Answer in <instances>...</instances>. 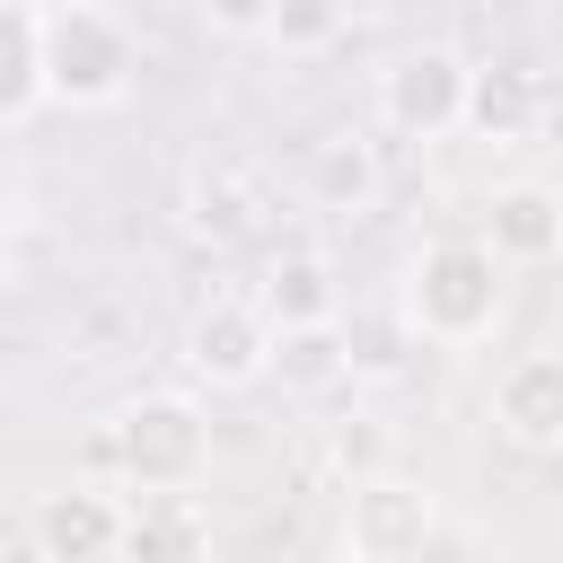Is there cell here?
Listing matches in <instances>:
<instances>
[{"mask_svg":"<svg viewBox=\"0 0 563 563\" xmlns=\"http://www.w3.org/2000/svg\"><path fill=\"white\" fill-rule=\"evenodd\" d=\"M132 70H141V44L114 9L97 0H53L35 9V79L53 106L70 114H97V106H123L132 97Z\"/></svg>","mask_w":563,"mask_h":563,"instance_id":"6da1fadb","label":"cell"},{"mask_svg":"<svg viewBox=\"0 0 563 563\" xmlns=\"http://www.w3.org/2000/svg\"><path fill=\"white\" fill-rule=\"evenodd\" d=\"M501 255L484 246V238H431L413 264H405V325L422 334V343H449V352H466V343H484L493 325H501Z\"/></svg>","mask_w":563,"mask_h":563,"instance_id":"7a4b0ae2","label":"cell"},{"mask_svg":"<svg viewBox=\"0 0 563 563\" xmlns=\"http://www.w3.org/2000/svg\"><path fill=\"white\" fill-rule=\"evenodd\" d=\"M106 431H114V475L132 493H185L211 466V413L194 396H141Z\"/></svg>","mask_w":563,"mask_h":563,"instance_id":"3957f363","label":"cell"},{"mask_svg":"<svg viewBox=\"0 0 563 563\" xmlns=\"http://www.w3.org/2000/svg\"><path fill=\"white\" fill-rule=\"evenodd\" d=\"M466 88H475V62L457 44H413L378 70V123L396 141H449L466 132Z\"/></svg>","mask_w":563,"mask_h":563,"instance_id":"277c9868","label":"cell"},{"mask_svg":"<svg viewBox=\"0 0 563 563\" xmlns=\"http://www.w3.org/2000/svg\"><path fill=\"white\" fill-rule=\"evenodd\" d=\"M431 528H440L431 484H405V475H387V466L361 475L352 501H343V554H352V563H405V554L431 545Z\"/></svg>","mask_w":563,"mask_h":563,"instance_id":"5b68a950","label":"cell"},{"mask_svg":"<svg viewBox=\"0 0 563 563\" xmlns=\"http://www.w3.org/2000/svg\"><path fill=\"white\" fill-rule=\"evenodd\" d=\"M202 387H255V378H273V317H264V299H211V308H194V325H185V352H176Z\"/></svg>","mask_w":563,"mask_h":563,"instance_id":"8992f818","label":"cell"},{"mask_svg":"<svg viewBox=\"0 0 563 563\" xmlns=\"http://www.w3.org/2000/svg\"><path fill=\"white\" fill-rule=\"evenodd\" d=\"M26 537H35L44 554H62V563H97V554H123V545H132V519H123L114 493L70 484V493H44V501H35Z\"/></svg>","mask_w":563,"mask_h":563,"instance_id":"52a82bcc","label":"cell"},{"mask_svg":"<svg viewBox=\"0 0 563 563\" xmlns=\"http://www.w3.org/2000/svg\"><path fill=\"white\" fill-rule=\"evenodd\" d=\"M493 422L510 449H563V352H519L493 378Z\"/></svg>","mask_w":563,"mask_h":563,"instance_id":"ba28073f","label":"cell"},{"mask_svg":"<svg viewBox=\"0 0 563 563\" xmlns=\"http://www.w3.org/2000/svg\"><path fill=\"white\" fill-rule=\"evenodd\" d=\"M255 211H264V176L246 167V158H202L194 167V185H185V229L194 238H246L255 229Z\"/></svg>","mask_w":563,"mask_h":563,"instance_id":"9c48e42d","label":"cell"},{"mask_svg":"<svg viewBox=\"0 0 563 563\" xmlns=\"http://www.w3.org/2000/svg\"><path fill=\"white\" fill-rule=\"evenodd\" d=\"M484 246H493L501 264H545V255L563 246V202H554L545 185H501V194L484 202Z\"/></svg>","mask_w":563,"mask_h":563,"instance_id":"30bf717a","label":"cell"},{"mask_svg":"<svg viewBox=\"0 0 563 563\" xmlns=\"http://www.w3.org/2000/svg\"><path fill=\"white\" fill-rule=\"evenodd\" d=\"M343 369H352L343 317H299V325H273V378H282L290 396H325Z\"/></svg>","mask_w":563,"mask_h":563,"instance_id":"8fae6325","label":"cell"},{"mask_svg":"<svg viewBox=\"0 0 563 563\" xmlns=\"http://www.w3.org/2000/svg\"><path fill=\"white\" fill-rule=\"evenodd\" d=\"M264 317L273 325H299V317H343V290H334V264L317 255V246H282L273 264H264Z\"/></svg>","mask_w":563,"mask_h":563,"instance_id":"7c38bea8","label":"cell"},{"mask_svg":"<svg viewBox=\"0 0 563 563\" xmlns=\"http://www.w3.org/2000/svg\"><path fill=\"white\" fill-rule=\"evenodd\" d=\"M308 202H317V211H369V202H378V150H369L361 132L317 141V158H308Z\"/></svg>","mask_w":563,"mask_h":563,"instance_id":"4fadbf2b","label":"cell"},{"mask_svg":"<svg viewBox=\"0 0 563 563\" xmlns=\"http://www.w3.org/2000/svg\"><path fill=\"white\" fill-rule=\"evenodd\" d=\"M537 97H545V88H537L519 62H493V70H475V88H466V123L493 132V141H510V132H528Z\"/></svg>","mask_w":563,"mask_h":563,"instance_id":"5bb4252c","label":"cell"},{"mask_svg":"<svg viewBox=\"0 0 563 563\" xmlns=\"http://www.w3.org/2000/svg\"><path fill=\"white\" fill-rule=\"evenodd\" d=\"M343 18H352V0H273L264 44H273V53H290V62H308V53H325V44L343 35Z\"/></svg>","mask_w":563,"mask_h":563,"instance_id":"9a60e30c","label":"cell"},{"mask_svg":"<svg viewBox=\"0 0 563 563\" xmlns=\"http://www.w3.org/2000/svg\"><path fill=\"white\" fill-rule=\"evenodd\" d=\"M26 97H44V79H35V18H26L18 0H0V123H9Z\"/></svg>","mask_w":563,"mask_h":563,"instance_id":"2e32d148","label":"cell"},{"mask_svg":"<svg viewBox=\"0 0 563 563\" xmlns=\"http://www.w3.org/2000/svg\"><path fill=\"white\" fill-rule=\"evenodd\" d=\"M325 449H334V466H343L352 484H361V475H378V457H387V440H378L369 422H334V431H325Z\"/></svg>","mask_w":563,"mask_h":563,"instance_id":"e0dca14e","label":"cell"},{"mask_svg":"<svg viewBox=\"0 0 563 563\" xmlns=\"http://www.w3.org/2000/svg\"><path fill=\"white\" fill-rule=\"evenodd\" d=\"M194 18L211 35H264L273 26V0H194Z\"/></svg>","mask_w":563,"mask_h":563,"instance_id":"ac0fdd59","label":"cell"}]
</instances>
